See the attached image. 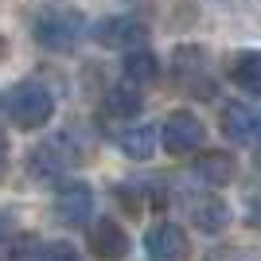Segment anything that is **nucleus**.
<instances>
[{"mask_svg":"<svg viewBox=\"0 0 261 261\" xmlns=\"http://www.w3.org/2000/svg\"><path fill=\"white\" fill-rule=\"evenodd\" d=\"M4 109H8V121L16 129L35 133L55 117V98H51V90H47L43 82H20V86L8 90Z\"/></svg>","mask_w":261,"mask_h":261,"instance_id":"f257e3e1","label":"nucleus"},{"mask_svg":"<svg viewBox=\"0 0 261 261\" xmlns=\"http://www.w3.org/2000/svg\"><path fill=\"white\" fill-rule=\"evenodd\" d=\"M82 35H86V20L78 16V12H47V16H39L35 20V43L43 47V51H74L78 43H82Z\"/></svg>","mask_w":261,"mask_h":261,"instance_id":"f03ea898","label":"nucleus"},{"mask_svg":"<svg viewBox=\"0 0 261 261\" xmlns=\"http://www.w3.org/2000/svg\"><path fill=\"white\" fill-rule=\"evenodd\" d=\"M203 141H207V129L191 109H175L160 125V144L168 156H191L203 148Z\"/></svg>","mask_w":261,"mask_h":261,"instance_id":"7ed1b4c3","label":"nucleus"},{"mask_svg":"<svg viewBox=\"0 0 261 261\" xmlns=\"http://www.w3.org/2000/svg\"><path fill=\"white\" fill-rule=\"evenodd\" d=\"M94 39H98L101 47H109V51H137V47H144V39H148V28H144V20H137V16H109V20H98L94 23Z\"/></svg>","mask_w":261,"mask_h":261,"instance_id":"20e7f679","label":"nucleus"},{"mask_svg":"<svg viewBox=\"0 0 261 261\" xmlns=\"http://www.w3.org/2000/svg\"><path fill=\"white\" fill-rule=\"evenodd\" d=\"M94 218V187L74 179V184H63L55 191V222L63 226H86Z\"/></svg>","mask_w":261,"mask_h":261,"instance_id":"39448f33","label":"nucleus"},{"mask_svg":"<svg viewBox=\"0 0 261 261\" xmlns=\"http://www.w3.org/2000/svg\"><path fill=\"white\" fill-rule=\"evenodd\" d=\"M144 253H148V261H187L191 257V242L175 222H156L144 234Z\"/></svg>","mask_w":261,"mask_h":261,"instance_id":"423d86ee","label":"nucleus"},{"mask_svg":"<svg viewBox=\"0 0 261 261\" xmlns=\"http://www.w3.org/2000/svg\"><path fill=\"white\" fill-rule=\"evenodd\" d=\"M90 250L98 253V261H125L129 257V234L117 222L98 218V222H90Z\"/></svg>","mask_w":261,"mask_h":261,"instance_id":"0eeeda50","label":"nucleus"},{"mask_svg":"<svg viewBox=\"0 0 261 261\" xmlns=\"http://www.w3.org/2000/svg\"><path fill=\"white\" fill-rule=\"evenodd\" d=\"M156 141H160V129H156V125H144V121L117 133V148L129 156V160H148V156L156 152Z\"/></svg>","mask_w":261,"mask_h":261,"instance_id":"6e6552de","label":"nucleus"},{"mask_svg":"<svg viewBox=\"0 0 261 261\" xmlns=\"http://www.w3.org/2000/svg\"><path fill=\"white\" fill-rule=\"evenodd\" d=\"M226 74L242 94H261V51H238L230 59Z\"/></svg>","mask_w":261,"mask_h":261,"instance_id":"1a4fd4ad","label":"nucleus"},{"mask_svg":"<svg viewBox=\"0 0 261 261\" xmlns=\"http://www.w3.org/2000/svg\"><path fill=\"white\" fill-rule=\"evenodd\" d=\"M191 222H195L203 234H222L230 226V207L218 195H203L191 203Z\"/></svg>","mask_w":261,"mask_h":261,"instance_id":"9d476101","label":"nucleus"},{"mask_svg":"<svg viewBox=\"0 0 261 261\" xmlns=\"http://www.w3.org/2000/svg\"><path fill=\"white\" fill-rule=\"evenodd\" d=\"M234 172H238V164H234V156H230V152H203L195 160V175L203 179V184H211V187L230 184Z\"/></svg>","mask_w":261,"mask_h":261,"instance_id":"9b49d317","label":"nucleus"},{"mask_svg":"<svg viewBox=\"0 0 261 261\" xmlns=\"http://www.w3.org/2000/svg\"><path fill=\"white\" fill-rule=\"evenodd\" d=\"M156 78H160V63H156L152 51L137 47V51L125 55V82H133V86H148V82H156Z\"/></svg>","mask_w":261,"mask_h":261,"instance_id":"f8f14e48","label":"nucleus"},{"mask_svg":"<svg viewBox=\"0 0 261 261\" xmlns=\"http://www.w3.org/2000/svg\"><path fill=\"white\" fill-rule=\"evenodd\" d=\"M253 129H257V121H253V113L246 106H226L222 109V137L234 144H246L253 141Z\"/></svg>","mask_w":261,"mask_h":261,"instance_id":"ddd939ff","label":"nucleus"},{"mask_svg":"<svg viewBox=\"0 0 261 261\" xmlns=\"http://www.w3.org/2000/svg\"><path fill=\"white\" fill-rule=\"evenodd\" d=\"M141 106H144V98H141V86H133V82H125V86H113L106 94V113L109 117H137L141 113Z\"/></svg>","mask_w":261,"mask_h":261,"instance_id":"4468645a","label":"nucleus"},{"mask_svg":"<svg viewBox=\"0 0 261 261\" xmlns=\"http://www.w3.org/2000/svg\"><path fill=\"white\" fill-rule=\"evenodd\" d=\"M47 250L51 246H43V238H20V242H12V253L8 261H47Z\"/></svg>","mask_w":261,"mask_h":261,"instance_id":"2eb2a0df","label":"nucleus"},{"mask_svg":"<svg viewBox=\"0 0 261 261\" xmlns=\"http://www.w3.org/2000/svg\"><path fill=\"white\" fill-rule=\"evenodd\" d=\"M113 199H117L129 215H141L144 211V187L141 184H117L113 187Z\"/></svg>","mask_w":261,"mask_h":261,"instance_id":"dca6fc26","label":"nucleus"},{"mask_svg":"<svg viewBox=\"0 0 261 261\" xmlns=\"http://www.w3.org/2000/svg\"><path fill=\"white\" fill-rule=\"evenodd\" d=\"M47 261H82V257H78V250L70 242H55L51 250H47Z\"/></svg>","mask_w":261,"mask_h":261,"instance_id":"f3484780","label":"nucleus"},{"mask_svg":"<svg viewBox=\"0 0 261 261\" xmlns=\"http://www.w3.org/2000/svg\"><path fill=\"white\" fill-rule=\"evenodd\" d=\"M8 172V141H4V133H0V175Z\"/></svg>","mask_w":261,"mask_h":261,"instance_id":"a211bd4d","label":"nucleus"},{"mask_svg":"<svg viewBox=\"0 0 261 261\" xmlns=\"http://www.w3.org/2000/svg\"><path fill=\"white\" fill-rule=\"evenodd\" d=\"M8 234H12V215L0 211V238H8Z\"/></svg>","mask_w":261,"mask_h":261,"instance_id":"6ab92c4d","label":"nucleus"},{"mask_svg":"<svg viewBox=\"0 0 261 261\" xmlns=\"http://www.w3.org/2000/svg\"><path fill=\"white\" fill-rule=\"evenodd\" d=\"M257 129H261V121H257Z\"/></svg>","mask_w":261,"mask_h":261,"instance_id":"aec40b11","label":"nucleus"}]
</instances>
